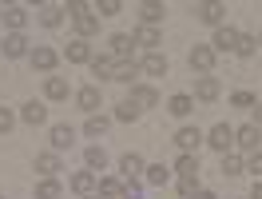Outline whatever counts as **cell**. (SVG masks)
<instances>
[{"label":"cell","mask_w":262,"mask_h":199,"mask_svg":"<svg viewBox=\"0 0 262 199\" xmlns=\"http://www.w3.org/2000/svg\"><path fill=\"white\" fill-rule=\"evenodd\" d=\"M195 12H199V20L211 24V28H223V24H227V4H223V0H207V4H199Z\"/></svg>","instance_id":"obj_1"},{"label":"cell","mask_w":262,"mask_h":199,"mask_svg":"<svg viewBox=\"0 0 262 199\" xmlns=\"http://www.w3.org/2000/svg\"><path fill=\"white\" fill-rule=\"evenodd\" d=\"M207 144H211L219 155H227V151L234 148V128H230V124H214L211 135H207Z\"/></svg>","instance_id":"obj_2"},{"label":"cell","mask_w":262,"mask_h":199,"mask_svg":"<svg viewBox=\"0 0 262 199\" xmlns=\"http://www.w3.org/2000/svg\"><path fill=\"white\" fill-rule=\"evenodd\" d=\"M214 60H219V56H214L211 44H195V48H191V68H195L199 76H211Z\"/></svg>","instance_id":"obj_3"},{"label":"cell","mask_w":262,"mask_h":199,"mask_svg":"<svg viewBox=\"0 0 262 199\" xmlns=\"http://www.w3.org/2000/svg\"><path fill=\"white\" fill-rule=\"evenodd\" d=\"M203 140H207V135L199 132V128H179V132H175V148H179V155H195Z\"/></svg>","instance_id":"obj_4"},{"label":"cell","mask_w":262,"mask_h":199,"mask_svg":"<svg viewBox=\"0 0 262 199\" xmlns=\"http://www.w3.org/2000/svg\"><path fill=\"white\" fill-rule=\"evenodd\" d=\"M0 52H4L8 60L32 56V48H28V36H24V32H8V36H4V44H0Z\"/></svg>","instance_id":"obj_5"},{"label":"cell","mask_w":262,"mask_h":199,"mask_svg":"<svg viewBox=\"0 0 262 199\" xmlns=\"http://www.w3.org/2000/svg\"><path fill=\"white\" fill-rule=\"evenodd\" d=\"M258 140H262V128H254V124H243V128H234V144H238L246 155H254V151H258Z\"/></svg>","instance_id":"obj_6"},{"label":"cell","mask_w":262,"mask_h":199,"mask_svg":"<svg viewBox=\"0 0 262 199\" xmlns=\"http://www.w3.org/2000/svg\"><path fill=\"white\" fill-rule=\"evenodd\" d=\"M238 28H230V24H223V28H214V40H211V48H214V56L219 52H234L238 48Z\"/></svg>","instance_id":"obj_7"},{"label":"cell","mask_w":262,"mask_h":199,"mask_svg":"<svg viewBox=\"0 0 262 199\" xmlns=\"http://www.w3.org/2000/svg\"><path fill=\"white\" fill-rule=\"evenodd\" d=\"M76 104H80L88 116H96V112H99V104H103V92H99L96 84H83L80 92H76Z\"/></svg>","instance_id":"obj_8"},{"label":"cell","mask_w":262,"mask_h":199,"mask_svg":"<svg viewBox=\"0 0 262 199\" xmlns=\"http://www.w3.org/2000/svg\"><path fill=\"white\" fill-rule=\"evenodd\" d=\"M107 44H112V60H115V64H127V60H131V48H135V40H131L127 32H115Z\"/></svg>","instance_id":"obj_9"},{"label":"cell","mask_w":262,"mask_h":199,"mask_svg":"<svg viewBox=\"0 0 262 199\" xmlns=\"http://www.w3.org/2000/svg\"><path fill=\"white\" fill-rule=\"evenodd\" d=\"M36 171H40L44 180H56V171H64V160H60L56 151H40V155H36Z\"/></svg>","instance_id":"obj_10"},{"label":"cell","mask_w":262,"mask_h":199,"mask_svg":"<svg viewBox=\"0 0 262 199\" xmlns=\"http://www.w3.org/2000/svg\"><path fill=\"white\" fill-rule=\"evenodd\" d=\"M48 140H52V151L60 155V151H68L72 144H76V128H68V124H56Z\"/></svg>","instance_id":"obj_11"},{"label":"cell","mask_w":262,"mask_h":199,"mask_svg":"<svg viewBox=\"0 0 262 199\" xmlns=\"http://www.w3.org/2000/svg\"><path fill=\"white\" fill-rule=\"evenodd\" d=\"M28 60H32V68H36V72H52V68L60 64V56H56L52 48H44V44H36Z\"/></svg>","instance_id":"obj_12"},{"label":"cell","mask_w":262,"mask_h":199,"mask_svg":"<svg viewBox=\"0 0 262 199\" xmlns=\"http://www.w3.org/2000/svg\"><path fill=\"white\" fill-rule=\"evenodd\" d=\"M127 99L139 108V112H143V108H155V104H159V92H155V88H147V84H135Z\"/></svg>","instance_id":"obj_13"},{"label":"cell","mask_w":262,"mask_h":199,"mask_svg":"<svg viewBox=\"0 0 262 199\" xmlns=\"http://www.w3.org/2000/svg\"><path fill=\"white\" fill-rule=\"evenodd\" d=\"M143 171H147V164H143V155H135V151H127V155L119 160V175H123V180H139Z\"/></svg>","instance_id":"obj_14"},{"label":"cell","mask_w":262,"mask_h":199,"mask_svg":"<svg viewBox=\"0 0 262 199\" xmlns=\"http://www.w3.org/2000/svg\"><path fill=\"white\" fill-rule=\"evenodd\" d=\"M219 92H223V84L214 80V76H199L195 80V99H203V104L219 99Z\"/></svg>","instance_id":"obj_15"},{"label":"cell","mask_w":262,"mask_h":199,"mask_svg":"<svg viewBox=\"0 0 262 199\" xmlns=\"http://www.w3.org/2000/svg\"><path fill=\"white\" fill-rule=\"evenodd\" d=\"M64 60L68 64H92V44L88 40H72L64 48Z\"/></svg>","instance_id":"obj_16"},{"label":"cell","mask_w":262,"mask_h":199,"mask_svg":"<svg viewBox=\"0 0 262 199\" xmlns=\"http://www.w3.org/2000/svg\"><path fill=\"white\" fill-rule=\"evenodd\" d=\"M68 183H72V191H76V195H92V191L99 187V175H96V171H76Z\"/></svg>","instance_id":"obj_17"},{"label":"cell","mask_w":262,"mask_h":199,"mask_svg":"<svg viewBox=\"0 0 262 199\" xmlns=\"http://www.w3.org/2000/svg\"><path fill=\"white\" fill-rule=\"evenodd\" d=\"M4 28L8 32H24V24H28V8H20V4H12V8H4Z\"/></svg>","instance_id":"obj_18"},{"label":"cell","mask_w":262,"mask_h":199,"mask_svg":"<svg viewBox=\"0 0 262 199\" xmlns=\"http://www.w3.org/2000/svg\"><path fill=\"white\" fill-rule=\"evenodd\" d=\"M131 40H135L139 48H147V52H159V40H163V36H159V28H147V24H139Z\"/></svg>","instance_id":"obj_19"},{"label":"cell","mask_w":262,"mask_h":199,"mask_svg":"<svg viewBox=\"0 0 262 199\" xmlns=\"http://www.w3.org/2000/svg\"><path fill=\"white\" fill-rule=\"evenodd\" d=\"M167 112H171L175 120H187L191 112H195V99L187 96V92H179V96H171V99H167Z\"/></svg>","instance_id":"obj_20"},{"label":"cell","mask_w":262,"mask_h":199,"mask_svg":"<svg viewBox=\"0 0 262 199\" xmlns=\"http://www.w3.org/2000/svg\"><path fill=\"white\" fill-rule=\"evenodd\" d=\"M139 68H143V76H167V56L163 52H147L139 60Z\"/></svg>","instance_id":"obj_21"},{"label":"cell","mask_w":262,"mask_h":199,"mask_svg":"<svg viewBox=\"0 0 262 199\" xmlns=\"http://www.w3.org/2000/svg\"><path fill=\"white\" fill-rule=\"evenodd\" d=\"M139 76H143V68L135 64V60H127V64H115V76H112V80L115 84H131V88H135Z\"/></svg>","instance_id":"obj_22"},{"label":"cell","mask_w":262,"mask_h":199,"mask_svg":"<svg viewBox=\"0 0 262 199\" xmlns=\"http://www.w3.org/2000/svg\"><path fill=\"white\" fill-rule=\"evenodd\" d=\"M44 96H48V99H68V96H72V88H68L64 76H48V80H44Z\"/></svg>","instance_id":"obj_23"},{"label":"cell","mask_w":262,"mask_h":199,"mask_svg":"<svg viewBox=\"0 0 262 199\" xmlns=\"http://www.w3.org/2000/svg\"><path fill=\"white\" fill-rule=\"evenodd\" d=\"M20 120H24V124H32V128H40V124L48 120V108L32 99V104H24V108H20Z\"/></svg>","instance_id":"obj_24"},{"label":"cell","mask_w":262,"mask_h":199,"mask_svg":"<svg viewBox=\"0 0 262 199\" xmlns=\"http://www.w3.org/2000/svg\"><path fill=\"white\" fill-rule=\"evenodd\" d=\"M83 164H88V171H103V167H107V151L99 148V144L83 148Z\"/></svg>","instance_id":"obj_25"},{"label":"cell","mask_w":262,"mask_h":199,"mask_svg":"<svg viewBox=\"0 0 262 199\" xmlns=\"http://www.w3.org/2000/svg\"><path fill=\"white\" fill-rule=\"evenodd\" d=\"M175 175L179 180H199V155H179L175 160Z\"/></svg>","instance_id":"obj_26"},{"label":"cell","mask_w":262,"mask_h":199,"mask_svg":"<svg viewBox=\"0 0 262 199\" xmlns=\"http://www.w3.org/2000/svg\"><path fill=\"white\" fill-rule=\"evenodd\" d=\"M171 175H175V171H171L167 164H151L147 171H143V180H147L151 187H163V183H171Z\"/></svg>","instance_id":"obj_27"},{"label":"cell","mask_w":262,"mask_h":199,"mask_svg":"<svg viewBox=\"0 0 262 199\" xmlns=\"http://www.w3.org/2000/svg\"><path fill=\"white\" fill-rule=\"evenodd\" d=\"M163 4H159V0H147V4H143V8H139V16H143V24H147V28H159V20H163Z\"/></svg>","instance_id":"obj_28"},{"label":"cell","mask_w":262,"mask_h":199,"mask_svg":"<svg viewBox=\"0 0 262 199\" xmlns=\"http://www.w3.org/2000/svg\"><path fill=\"white\" fill-rule=\"evenodd\" d=\"M107 128H112V120L96 112V116H88V124H83V135H88V140H99V135L107 132Z\"/></svg>","instance_id":"obj_29"},{"label":"cell","mask_w":262,"mask_h":199,"mask_svg":"<svg viewBox=\"0 0 262 199\" xmlns=\"http://www.w3.org/2000/svg\"><path fill=\"white\" fill-rule=\"evenodd\" d=\"M76 32H80V40L96 36V32H99V16H96V12H83V16H76Z\"/></svg>","instance_id":"obj_30"},{"label":"cell","mask_w":262,"mask_h":199,"mask_svg":"<svg viewBox=\"0 0 262 199\" xmlns=\"http://www.w3.org/2000/svg\"><path fill=\"white\" fill-rule=\"evenodd\" d=\"M40 24H44V28H60V24H64V8H60V4H44V8H40Z\"/></svg>","instance_id":"obj_31"},{"label":"cell","mask_w":262,"mask_h":199,"mask_svg":"<svg viewBox=\"0 0 262 199\" xmlns=\"http://www.w3.org/2000/svg\"><path fill=\"white\" fill-rule=\"evenodd\" d=\"M88 68L96 72L99 80H112V76H115V60H112V56H92V64H88Z\"/></svg>","instance_id":"obj_32"},{"label":"cell","mask_w":262,"mask_h":199,"mask_svg":"<svg viewBox=\"0 0 262 199\" xmlns=\"http://www.w3.org/2000/svg\"><path fill=\"white\" fill-rule=\"evenodd\" d=\"M99 195L103 199H123V183L115 175H99Z\"/></svg>","instance_id":"obj_33"},{"label":"cell","mask_w":262,"mask_h":199,"mask_svg":"<svg viewBox=\"0 0 262 199\" xmlns=\"http://www.w3.org/2000/svg\"><path fill=\"white\" fill-rule=\"evenodd\" d=\"M60 195H64L60 180H40L36 183V199H60Z\"/></svg>","instance_id":"obj_34"},{"label":"cell","mask_w":262,"mask_h":199,"mask_svg":"<svg viewBox=\"0 0 262 199\" xmlns=\"http://www.w3.org/2000/svg\"><path fill=\"white\" fill-rule=\"evenodd\" d=\"M243 171H246V160L234 155V151H227L223 155V175H243Z\"/></svg>","instance_id":"obj_35"},{"label":"cell","mask_w":262,"mask_h":199,"mask_svg":"<svg viewBox=\"0 0 262 199\" xmlns=\"http://www.w3.org/2000/svg\"><path fill=\"white\" fill-rule=\"evenodd\" d=\"M115 120H119V124H135V120H139V108H135L131 99H123V104H115Z\"/></svg>","instance_id":"obj_36"},{"label":"cell","mask_w":262,"mask_h":199,"mask_svg":"<svg viewBox=\"0 0 262 199\" xmlns=\"http://www.w3.org/2000/svg\"><path fill=\"white\" fill-rule=\"evenodd\" d=\"M254 52H258V40H254V36H238V48H234V56H243V60H250V56H254Z\"/></svg>","instance_id":"obj_37"},{"label":"cell","mask_w":262,"mask_h":199,"mask_svg":"<svg viewBox=\"0 0 262 199\" xmlns=\"http://www.w3.org/2000/svg\"><path fill=\"white\" fill-rule=\"evenodd\" d=\"M96 12H99V16H119V12H123V4H119V0H99Z\"/></svg>","instance_id":"obj_38"},{"label":"cell","mask_w":262,"mask_h":199,"mask_svg":"<svg viewBox=\"0 0 262 199\" xmlns=\"http://www.w3.org/2000/svg\"><path fill=\"white\" fill-rule=\"evenodd\" d=\"M230 104H234V108H254V104H258V96H254V92H234V96H230Z\"/></svg>","instance_id":"obj_39"},{"label":"cell","mask_w":262,"mask_h":199,"mask_svg":"<svg viewBox=\"0 0 262 199\" xmlns=\"http://www.w3.org/2000/svg\"><path fill=\"white\" fill-rule=\"evenodd\" d=\"M123 199H143V183L139 180H123Z\"/></svg>","instance_id":"obj_40"},{"label":"cell","mask_w":262,"mask_h":199,"mask_svg":"<svg viewBox=\"0 0 262 199\" xmlns=\"http://www.w3.org/2000/svg\"><path fill=\"white\" fill-rule=\"evenodd\" d=\"M175 187H179V199H191V195L199 191V180H179Z\"/></svg>","instance_id":"obj_41"},{"label":"cell","mask_w":262,"mask_h":199,"mask_svg":"<svg viewBox=\"0 0 262 199\" xmlns=\"http://www.w3.org/2000/svg\"><path fill=\"white\" fill-rule=\"evenodd\" d=\"M246 171H250V175H262V151L246 155Z\"/></svg>","instance_id":"obj_42"},{"label":"cell","mask_w":262,"mask_h":199,"mask_svg":"<svg viewBox=\"0 0 262 199\" xmlns=\"http://www.w3.org/2000/svg\"><path fill=\"white\" fill-rule=\"evenodd\" d=\"M12 124H16V120H12V112H8V108H0V135L12 132Z\"/></svg>","instance_id":"obj_43"},{"label":"cell","mask_w":262,"mask_h":199,"mask_svg":"<svg viewBox=\"0 0 262 199\" xmlns=\"http://www.w3.org/2000/svg\"><path fill=\"white\" fill-rule=\"evenodd\" d=\"M250 124H254V128H262V99L254 104V120H250Z\"/></svg>","instance_id":"obj_44"},{"label":"cell","mask_w":262,"mask_h":199,"mask_svg":"<svg viewBox=\"0 0 262 199\" xmlns=\"http://www.w3.org/2000/svg\"><path fill=\"white\" fill-rule=\"evenodd\" d=\"M191 199H214V191H207V187H199V191H195Z\"/></svg>","instance_id":"obj_45"},{"label":"cell","mask_w":262,"mask_h":199,"mask_svg":"<svg viewBox=\"0 0 262 199\" xmlns=\"http://www.w3.org/2000/svg\"><path fill=\"white\" fill-rule=\"evenodd\" d=\"M250 199H262V180L254 183V191H250Z\"/></svg>","instance_id":"obj_46"},{"label":"cell","mask_w":262,"mask_h":199,"mask_svg":"<svg viewBox=\"0 0 262 199\" xmlns=\"http://www.w3.org/2000/svg\"><path fill=\"white\" fill-rule=\"evenodd\" d=\"M83 199H99V195H83Z\"/></svg>","instance_id":"obj_47"},{"label":"cell","mask_w":262,"mask_h":199,"mask_svg":"<svg viewBox=\"0 0 262 199\" xmlns=\"http://www.w3.org/2000/svg\"><path fill=\"white\" fill-rule=\"evenodd\" d=\"M0 16H4V8H0Z\"/></svg>","instance_id":"obj_48"},{"label":"cell","mask_w":262,"mask_h":199,"mask_svg":"<svg viewBox=\"0 0 262 199\" xmlns=\"http://www.w3.org/2000/svg\"><path fill=\"white\" fill-rule=\"evenodd\" d=\"M99 199H103V195H99Z\"/></svg>","instance_id":"obj_49"},{"label":"cell","mask_w":262,"mask_h":199,"mask_svg":"<svg viewBox=\"0 0 262 199\" xmlns=\"http://www.w3.org/2000/svg\"><path fill=\"white\" fill-rule=\"evenodd\" d=\"M258 40H262V36H258Z\"/></svg>","instance_id":"obj_50"},{"label":"cell","mask_w":262,"mask_h":199,"mask_svg":"<svg viewBox=\"0 0 262 199\" xmlns=\"http://www.w3.org/2000/svg\"><path fill=\"white\" fill-rule=\"evenodd\" d=\"M0 199H4V195H0Z\"/></svg>","instance_id":"obj_51"}]
</instances>
